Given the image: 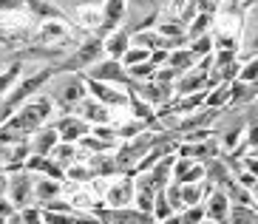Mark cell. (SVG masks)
Wrapping results in <instances>:
<instances>
[{
    "label": "cell",
    "instance_id": "7",
    "mask_svg": "<svg viewBox=\"0 0 258 224\" xmlns=\"http://www.w3.org/2000/svg\"><path fill=\"white\" fill-rule=\"evenodd\" d=\"M91 80H99V82H105V80H125V68L119 66L116 60H108V63H94L91 66Z\"/></svg>",
    "mask_w": 258,
    "mask_h": 224
},
{
    "label": "cell",
    "instance_id": "18",
    "mask_svg": "<svg viewBox=\"0 0 258 224\" xmlns=\"http://www.w3.org/2000/svg\"><path fill=\"white\" fill-rule=\"evenodd\" d=\"M148 48H142V45H139V48H125V54H122V63H125V66H137V63H145L148 60Z\"/></svg>",
    "mask_w": 258,
    "mask_h": 224
},
{
    "label": "cell",
    "instance_id": "31",
    "mask_svg": "<svg viewBox=\"0 0 258 224\" xmlns=\"http://www.w3.org/2000/svg\"><path fill=\"white\" fill-rule=\"evenodd\" d=\"M199 224H210V221H199Z\"/></svg>",
    "mask_w": 258,
    "mask_h": 224
},
{
    "label": "cell",
    "instance_id": "6",
    "mask_svg": "<svg viewBox=\"0 0 258 224\" xmlns=\"http://www.w3.org/2000/svg\"><path fill=\"white\" fill-rule=\"evenodd\" d=\"M6 190H9V196H12L15 204H26L31 199V193H34V185H31V179L26 173H17V176H12L6 182Z\"/></svg>",
    "mask_w": 258,
    "mask_h": 224
},
{
    "label": "cell",
    "instance_id": "14",
    "mask_svg": "<svg viewBox=\"0 0 258 224\" xmlns=\"http://www.w3.org/2000/svg\"><path fill=\"white\" fill-rule=\"evenodd\" d=\"M57 131L54 128H48V131H43V134H37V139H34V156H46L48 150L57 145Z\"/></svg>",
    "mask_w": 258,
    "mask_h": 224
},
{
    "label": "cell",
    "instance_id": "13",
    "mask_svg": "<svg viewBox=\"0 0 258 224\" xmlns=\"http://www.w3.org/2000/svg\"><path fill=\"white\" fill-rule=\"evenodd\" d=\"M131 196H134V187H131V182H119V185L111 187V193H108V204L122 207V204L131 202Z\"/></svg>",
    "mask_w": 258,
    "mask_h": 224
},
{
    "label": "cell",
    "instance_id": "24",
    "mask_svg": "<svg viewBox=\"0 0 258 224\" xmlns=\"http://www.w3.org/2000/svg\"><path fill=\"white\" fill-rule=\"evenodd\" d=\"M34 190H37V193L48 202V199H51V196L57 193V185H54V182H37V185H34Z\"/></svg>",
    "mask_w": 258,
    "mask_h": 224
},
{
    "label": "cell",
    "instance_id": "19",
    "mask_svg": "<svg viewBox=\"0 0 258 224\" xmlns=\"http://www.w3.org/2000/svg\"><path fill=\"white\" fill-rule=\"evenodd\" d=\"M165 91H167L165 85H153V82H151V85H142V97H148L151 102H165V99H167Z\"/></svg>",
    "mask_w": 258,
    "mask_h": 224
},
{
    "label": "cell",
    "instance_id": "8",
    "mask_svg": "<svg viewBox=\"0 0 258 224\" xmlns=\"http://www.w3.org/2000/svg\"><path fill=\"white\" fill-rule=\"evenodd\" d=\"M85 85H88V88H91V94L97 99H102V102H108V105H125V94H119V91H114V88H108L105 82L88 80Z\"/></svg>",
    "mask_w": 258,
    "mask_h": 224
},
{
    "label": "cell",
    "instance_id": "28",
    "mask_svg": "<svg viewBox=\"0 0 258 224\" xmlns=\"http://www.w3.org/2000/svg\"><path fill=\"white\" fill-rule=\"evenodd\" d=\"M162 224H182V221H179V216H167V218H162Z\"/></svg>",
    "mask_w": 258,
    "mask_h": 224
},
{
    "label": "cell",
    "instance_id": "32",
    "mask_svg": "<svg viewBox=\"0 0 258 224\" xmlns=\"http://www.w3.org/2000/svg\"><path fill=\"white\" fill-rule=\"evenodd\" d=\"M165 3H170V0H165Z\"/></svg>",
    "mask_w": 258,
    "mask_h": 224
},
{
    "label": "cell",
    "instance_id": "3",
    "mask_svg": "<svg viewBox=\"0 0 258 224\" xmlns=\"http://www.w3.org/2000/svg\"><path fill=\"white\" fill-rule=\"evenodd\" d=\"M83 80L77 74H69L62 77L60 82H57V88H54V102H62V105H74L83 99Z\"/></svg>",
    "mask_w": 258,
    "mask_h": 224
},
{
    "label": "cell",
    "instance_id": "4",
    "mask_svg": "<svg viewBox=\"0 0 258 224\" xmlns=\"http://www.w3.org/2000/svg\"><path fill=\"white\" fill-rule=\"evenodd\" d=\"M99 218L105 224H153L151 213H142V210H125V207H114V210H102Z\"/></svg>",
    "mask_w": 258,
    "mask_h": 224
},
{
    "label": "cell",
    "instance_id": "22",
    "mask_svg": "<svg viewBox=\"0 0 258 224\" xmlns=\"http://www.w3.org/2000/svg\"><path fill=\"white\" fill-rule=\"evenodd\" d=\"M85 114H88V120H94V122H108V111L102 108V105H97V102L85 105Z\"/></svg>",
    "mask_w": 258,
    "mask_h": 224
},
{
    "label": "cell",
    "instance_id": "10",
    "mask_svg": "<svg viewBox=\"0 0 258 224\" xmlns=\"http://www.w3.org/2000/svg\"><path fill=\"white\" fill-rule=\"evenodd\" d=\"M57 134H60L66 142H74V139H80V136L88 134V125L80 122V120H62L60 128H57Z\"/></svg>",
    "mask_w": 258,
    "mask_h": 224
},
{
    "label": "cell",
    "instance_id": "20",
    "mask_svg": "<svg viewBox=\"0 0 258 224\" xmlns=\"http://www.w3.org/2000/svg\"><path fill=\"white\" fill-rule=\"evenodd\" d=\"M233 224H255V213H252V207H238L233 210Z\"/></svg>",
    "mask_w": 258,
    "mask_h": 224
},
{
    "label": "cell",
    "instance_id": "30",
    "mask_svg": "<svg viewBox=\"0 0 258 224\" xmlns=\"http://www.w3.org/2000/svg\"><path fill=\"white\" fill-rule=\"evenodd\" d=\"M3 190H6V179H0V193H3Z\"/></svg>",
    "mask_w": 258,
    "mask_h": 224
},
{
    "label": "cell",
    "instance_id": "23",
    "mask_svg": "<svg viewBox=\"0 0 258 224\" xmlns=\"http://www.w3.org/2000/svg\"><path fill=\"white\" fill-rule=\"evenodd\" d=\"M255 74H258V63H255V60H250L247 66L241 68V71H238V74H235V80H241V82H252V80H255Z\"/></svg>",
    "mask_w": 258,
    "mask_h": 224
},
{
    "label": "cell",
    "instance_id": "9",
    "mask_svg": "<svg viewBox=\"0 0 258 224\" xmlns=\"http://www.w3.org/2000/svg\"><path fill=\"white\" fill-rule=\"evenodd\" d=\"M128 43H131V34H128V31H125V29H114V31H111V37L102 43V48H105V51L116 60V57H122V54H125Z\"/></svg>",
    "mask_w": 258,
    "mask_h": 224
},
{
    "label": "cell",
    "instance_id": "33",
    "mask_svg": "<svg viewBox=\"0 0 258 224\" xmlns=\"http://www.w3.org/2000/svg\"><path fill=\"white\" fill-rule=\"evenodd\" d=\"M128 3H134V0H128Z\"/></svg>",
    "mask_w": 258,
    "mask_h": 224
},
{
    "label": "cell",
    "instance_id": "17",
    "mask_svg": "<svg viewBox=\"0 0 258 224\" xmlns=\"http://www.w3.org/2000/svg\"><path fill=\"white\" fill-rule=\"evenodd\" d=\"M207 213H210V218H213V221H219V218H224V216H227V199H224V193H213Z\"/></svg>",
    "mask_w": 258,
    "mask_h": 224
},
{
    "label": "cell",
    "instance_id": "12",
    "mask_svg": "<svg viewBox=\"0 0 258 224\" xmlns=\"http://www.w3.org/2000/svg\"><path fill=\"white\" fill-rule=\"evenodd\" d=\"M77 20L83 23V26H88V29H97L102 26V9L99 6H80L77 9Z\"/></svg>",
    "mask_w": 258,
    "mask_h": 224
},
{
    "label": "cell",
    "instance_id": "2",
    "mask_svg": "<svg viewBox=\"0 0 258 224\" xmlns=\"http://www.w3.org/2000/svg\"><path fill=\"white\" fill-rule=\"evenodd\" d=\"M99 51H102V40H99V37L88 40V43L80 45L69 60L62 63L60 71H80V68H85V66H94V60L99 57Z\"/></svg>",
    "mask_w": 258,
    "mask_h": 224
},
{
    "label": "cell",
    "instance_id": "16",
    "mask_svg": "<svg viewBox=\"0 0 258 224\" xmlns=\"http://www.w3.org/2000/svg\"><path fill=\"white\" fill-rule=\"evenodd\" d=\"M125 74H131L134 80H151V77H156V63H137V66H128V71Z\"/></svg>",
    "mask_w": 258,
    "mask_h": 224
},
{
    "label": "cell",
    "instance_id": "26",
    "mask_svg": "<svg viewBox=\"0 0 258 224\" xmlns=\"http://www.w3.org/2000/svg\"><path fill=\"white\" fill-rule=\"evenodd\" d=\"M20 221H23V224H43V221H40V213H37V210H26L23 216H20Z\"/></svg>",
    "mask_w": 258,
    "mask_h": 224
},
{
    "label": "cell",
    "instance_id": "27",
    "mask_svg": "<svg viewBox=\"0 0 258 224\" xmlns=\"http://www.w3.org/2000/svg\"><path fill=\"white\" fill-rule=\"evenodd\" d=\"M20 6H23V0H0V15L12 12V9H20Z\"/></svg>",
    "mask_w": 258,
    "mask_h": 224
},
{
    "label": "cell",
    "instance_id": "1",
    "mask_svg": "<svg viewBox=\"0 0 258 224\" xmlns=\"http://www.w3.org/2000/svg\"><path fill=\"white\" fill-rule=\"evenodd\" d=\"M48 111H51V102L48 99H34V102H29L20 114H15L12 120L3 122V128H0V142H23L29 134H34L40 125H43V120L48 117Z\"/></svg>",
    "mask_w": 258,
    "mask_h": 224
},
{
    "label": "cell",
    "instance_id": "15",
    "mask_svg": "<svg viewBox=\"0 0 258 224\" xmlns=\"http://www.w3.org/2000/svg\"><path fill=\"white\" fill-rule=\"evenodd\" d=\"M66 37V23L62 20H43L40 26V40H60Z\"/></svg>",
    "mask_w": 258,
    "mask_h": 224
},
{
    "label": "cell",
    "instance_id": "29",
    "mask_svg": "<svg viewBox=\"0 0 258 224\" xmlns=\"http://www.w3.org/2000/svg\"><path fill=\"white\" fill-rule=\"evenodd\" d=\"M9 224H23V221H20V216H12V218H9Z\"/></svg>",
    "mask_w": 258,
    "mask_h": 224
},
{
    "label": "cell",
    "instance_id": "25",
    "mask_svg": "<svg viewBox=\"0 0 258 224\" xmlns=\"http://www.w3.org/2000/svg\"><path fill=\"white\" fill-rule=\"evenodd\" d=\"M46 224H74V218L69 216V213H46Z\"/></svg>",
    "mask_w": 258,
    "mask_h": 224
},
{
    "label": "cell",
    "instance_id": "21",
    "mask_svg": "<svg viewBox=\"0 0 258 224\" xmlns=\"http://www.w3.org/2000/svg\"><path fill=\"white\" fill-rule=\"evenodd\" d=\"M179 221H182V224H199V221H205V207L190 204V210L184 213V216H179Z\"/></svg>",
    "mask_w": 258,
    "mask_h": 224
},
{
    "label": "cell",
    "instance_id": "5",
    "mask_svg": "<svg viewBox=\"0 0 258 224\" xmlns=\"http://www.w3.org/2000/svg\"><path fill=\"white\" fill-rule=\"evenodd\" d=\"M125 15H128V0H108L105 6H102V26H99V31L119 29V23L125 20Z\"/></svg>",
    "mask_w": 258,
    "mask_h": 224
},
{
    "label": "cell",
    "instance_id": "11",
    "mask_svg": "<svg viewBox=\"0 0 258 224\" xmlns=\"http://www.w3.org/2000/svg\"><path fill=\"white\" fill-rule=\"evenodd\" d=\"M193 54H190V48H170L167 51V66L173 68V71H187L190 66H193Z\"/></svg>",
    "mask_w": 258,
    "mask_h": 224
}]
</instances>
